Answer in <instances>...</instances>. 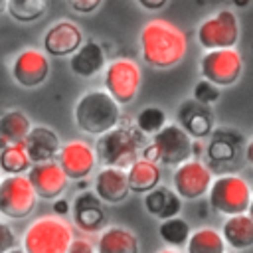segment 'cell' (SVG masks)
<instances>
[{"label":"cell","mask_w":253,"mask_h":253,"mask_svg":"<svg viewBox=\"0 0 253 253\" xmlns=\"http://www.w3.org/2000/svg\"><path fill=\"white\" fill-rule=\"evenodd\" d=\"M192 136L180 125L166 123L156 134H152V142L142 148V156L156 164L178 166L192 158Z\"/></svg>","instance_id":"5"},{"label":"cell","mask_w":253,"mask_h":253,"mask_svg":"<svg viewBox=\"0 0 253 253\" xmlns=\"http://www.w3.org/2000/svg\"><path fill=\"white\" fill-rule=\"evenodd\" d=\"M144 10H150V12H154V10H160V8H164L166 6V2L168 0H136Z\"/></svg>","instance_id":"37"},{"label":"cell","mask_w":253,"mask_h":253,"mask_svg":"<svg viewBox=\"0 0 253 253\" xmlns=\"http://www.w3.org/2000/svg\"><path fill=\"white\" fill-rule=\"evenodd\" d=\"M12 79L26 89H34L45 83L49 77V59L38 47H24L10 65Z\"/></svg>","instance_id":"11"},{"label":"cell","mask_w":253,"mask_h":253,"mask_svg":"<svg viewBox=\"0 0 253 253\" xmlns=\"http://www.w3.org/2000/svg\"><path fill=\"white\" fill-rule=\"evenodd\" d=\"M200 73L217 87H229L243 73V57L235 47L208 49L200 59Z\"/></svg>","instance_id":"9"},{"label":"cell","mask_w":253,"mask_h":253,"mask_svg":"<svg viewBox=\"0 0 253 253\" xmlns=\"http://www.w3.org/2000/svg\"><path fill=\"white\" fill-rule=\"evenodd\" d=\"M105 67V51L101 43L89 40L83 42L71 55H69V69L83 79L95 77Z\"/></svg>","instance_id":"20"},{"label":"cell","mask_w":253,"mask_h":253,"mask_svg":"<svg viewBox=\"0 0 253 253\" xmlns=\"http://www.w3.org/2000/svg\"><path fill=\"white\" fill-rule=\"evenodd\" d=\"M126 184H128V190L130 192H136V194H146L150 192L152 188H156L160 184V178H162V172H160V166L144 156H138L128 168H126Z\"/></svg>","instance_id":"22"},{"label":"cell","mask_w":253,"mask_h":253,"mask_svg":"<svg viewBox=\"0 0 253 253\" xmlns=\"http://www.w3.org/2000/svg\"><path fill=\"white\" fill-rule=\"evenodd\" d=\"M121 119V105L105 91V89H91L83 93L73 109V121L79 130L99 136L119 125Z\"/></svg>","instance_id":"2"},{"label":"cell","mask_w":253,"mask_h":253,"mask_svg":"<svg viewBox=\"0 0 253 253\" xmlns=\"http://www.w3.org/2000/svg\"><path fill=\"white\" fill-rule=\"evenodd\" d=\"M93 192L103 204H121V202H125L126 196L130 194L125 170L123 168H113V166H103L95 176Z\"/></svg>","instance_id":"19"},{"label":"cell","mask_w":253,"mask_h":253,"mask_svg":"<svg viewBox=\"0 0 253 253\" xmlns=\"http://www.w3.org/2000/svg\"><path fill=\"white\" fill-rule=\"evenodd\" d=\"M49 0H6V12L22 24L36 22L45 16Z\"/></svg>","instance_id":"28"},{"label":"cell","mask_w":253,"mask_h":253,"mask_svg":"<svg viewBox=\"0 0 253 253\" xmlns=\"http://www.w3.org/2000/svg\"><path fill=\"white\" fill-rule=\"evenodd\" d=\"M6 253H26V251H24V249L18 245V247H14V249H10V251H6Z\"/></svg>","instance_id":"41"},{"label":"cell","mask_w":253,"mask_h":253,"mask_svg":"<svg viewBox=\"0 0 253 253\" xmlns=\"http://www.w3.org/2000/svg\"><path fill=\"white\" fill-rule=\"evenodd\" d=\"M81 43V28L71 20H59L45 30L42 40V51L51 57H69Z\"/></svg>","instance_id":"14"},{"label":"cell","mask_w":253,"mask_h":253,"mask_svg":"<svg viewBox=\"0 0 253 253\" xmlns=\"http://www.w3.org/2000/svg\"><path fill=\"white\" fill-rule=\"evenodd\" d=\"M156 253H182V251H178V249H174V247H168V249H160V251H156Z\"/></svg>","instance_id":"40"},{"label":"cell","mask_w":253,"mask_h":253,"mask_svg":"<svg viewBox=\"0 0 253 253\" xmlns=\"http://www.w3.org/2000/svg\"><path fill=\"white\" fill-rule=\"evenodd\" d=\"M247 2L249 0H233V4H237V6H247Z\"/></svg>","instance_id":"43"},{"label":"cell","mask_w":253,"mask_h":253,"mask_svg":"<svg viewBox=\"0 0 253 253\" xmlns=\"http://www.w3.org/2000/svg\"><path fill=\"white\" fill-rule=\"evenodd\" d=\"M55 160L61 166L67 180H85L95 170L97 154L89 142L81 138H73L61 144Z\"/></svg>","instance_id":"13"},{"label":"cell","mask_w":253,"mask_h":253,"mask_svg":"<svg viewBox=\"0 0 253 253\" xmlns=\"http://www.w3.org/2000/svg\"><path fill=\"white\" fill-rule=\"evenodd\" d=\"M144 208L150 215L158 219L174 217L182 211V198L168 186H156L144 194Z\"/></svg>","instance_id":"23"},{"label":"cell","mask_w":253,"mask_h":253,"mask_svg":"<svg viewBox=\"0 0 253 253\" xmlns=\"http://www.w3.org/2000/svg\"><path fill=\"white\" fill-rule=\"evenodd\" d=\"M32 166V160L26 154V148L22 142L8 144L0 150V172L14 176V174H26Z\"/></svg>","instance_id":"29"},{"label":"cell","mask_w":253,"mask_h":253,"mask_svg":"<svg viewBox=\"0 0 253 253\" xmlns=\"http://www.w3.org/2000/svg\"><path fill=\"white\" fill-rule=\"evenodd\" d=\"M158 235L168 247L180 249V247L186 245V241L190 237V223L180 215H174V217H168V219H160Z\"/></svg>","instance_id":"30"},{"label":"cell","mask_w":253,"mask_h":253,"mask_svg":"<svg viewBox=\"0 0 253 253\" xmlns=\"http://www.w3.org/2000/svg\"><path fill=\"white\" fill-rule=\"evenodd\" d=\"M164 125H166V113L160 107H144L134 119V126L142 134H156Z\"/></svg>","instance_id":"31"},{"label":"cell","mask_w":253,"mask_h":253,"mask_svg":"<svg viewBox=\"0 0 253 253\" xmlns=\"http://www.w3.org/2000/svg\"><path fill=\"white\" fill-rule=\"evenodd\" d=\"M237 152H239V134L229 128L217 130L206 148V156L211 164H229L235 160Z\"/></svg>","instance_id":"25"},{"label":"cell","mask_w":253,"mask_h":253,"mask_svg":"<svg viewBox=\"0 0 253 253\" xmlns=\"http://www.w3.org/2000/svg\"><path fill=\"white\" fill-rule=\"evenodd\" d=\"M6 12V0H0V16Z\"/></svg>","instance_id":"42"},{"label":"cell","mask_w":253,"mask_h":253,"mask_svg":"<svg viewBox=\"0 0 253 253\" xmlns=\"http://www.w3.org/2000/svg\"><path fill=\"white\" fill-rule=\"evenodd\" d=\"M65 253H95V247L87 239H73Z\"/></svg>","instance_id":"35"},{"label":"cell","mask_w":253,"mask_h":253,"mask_svg":"<svg viewBox=\"0 0 253 253\" xmlns=\"http://www.w3.org/2000/svg\"><path fill=\"white\" fill-rule=\"evenodd\" d=\"M251 219H253V196H251V202H249V206H247V211H245Z\"/></svg>","instance_id":"39"},{"label":"cell","mask_w":253,"mask_h":253,"mask_svg":"<svg viewBox=\"0 0 253 253\" xmlns=\"http://www.w3.org/2000/svg\"><path fill=\"white\" fill-rule=\"evenodd\" d=\"M178 125L192 136V138H204L211 134L213 130V117L210 111V105L198 103L196 99H186L178 107Z\"/></svg>","instance_id":"18"},{"label":"cell","mask_w":253,"mask_h":253,"mask_svg":"<svg viewBox=\"0 0 253 253\" xmlns=\"http://www.w3.org/2000/svg\"><path fill=\"white\" fill-rule=\"evenodd\" d=\"M75 239L73 227L59 215L36 217L22 235L26 253H65Z\"/></svg>","instance_id":"4"},{"label":"cell","mask_w":253,"mask_h":253,"mask_svg":"<svg viewBox=\"0 0 253 253\" xmlns=\"http://www.w3.org/2000/svg\"><path fill=\"white\" fill-rule=\"evenodd\" d=\"M32 128L30 117L20 109H10L0 115V150L8 144L22 142Z\"/></svg>","instance_id":"26"},{"label":"cell","mask_w":253,"mask_h":253,"mask_svg":"<svg viewBox=\"0 0 253 253\" xmlns=\"http://www.w3.org/2000/svg\"><path fill=\"white\" fill-rule=\"evenodd\" d=\"M38 196L24 174L6 176L0 180V215L8 219H24L36 210Z\"/></svg>","instance_id":"8"},{"label":"cell","mask_w":253,"mask_h":253,"mask_svg":"<svg viewBox=\"0 0 253 253\" xmlns=\"http://www.w3.org/2000/svg\"><path fill=\"white\" fill-rule=\"evenodd\" d=\"M34 192L38 198L42 200H55L59 198L69 180L67 176L63 174L61 166L57 164V160H49V162H38V164H32L30 170L26 172Z\"/></svg>","instance_id":"15"},{"label":"cell","mask_w":253,"mask_h":253,"mask_svg":"<svg viewBox=\"0 0 253 253\" xmlns=\"http://www.w3.org/2000/svg\"><path fill=\"white\" fill-rule=\"evenodd\" d=\"M140 81H142L140 67L132 59L119 57L113 59L109 65H105V75H103L105 91L119 105H128L134 101L140 89Z\"/></svg>","instance_id":"7"},{"label":"cell","mask_w":253,"mask_h":253,"mask_svg":"<svg viewBox=\"0 0 253 253\" xmlns=\"http://www.w3.org/2000/svg\"><path fill=\"white\" fill-rule=\"evenodd\" d=\"M219 233H221L225 245H229L237 251L249 249L253 245V219L247 213L227 215Z\"/></svg>","instance_id":"24"},{"label":"cell","mask_w":253,"mask_h":253,"mask_svg":"<svg viewBox=\"0 0 253 253\" xmlns=\"http://www.w3.org/2000/svg\"><path fill=\"white\" fill-rule=\"evenodd\" d=\"M0 180H2V172H0Z\"/></svg>","instance_id":"44"},{"label":"cell","mask_w":253,"mask_h":253,"mask_svg":"<svg viewBox=\"0 0 253 253\" xmlns=\"http://www.w3.org/2000/svg\"><path fill=\"white\" fill-rule=\"evenodd\" d=\"M95 253H138V239L126 227L109 225L101 229L95 243Z\"/></svg>","instance_id":"21"},{"label":"cell","mask_w":253,"mask_h":253,"mask_svg":"<svg viewBox=\"0 0 253 253\" xmlns=\"http://www.w3.org/2000/svg\"><path fill=\"white\" fill-rule=\"evenodd\" d=\"M206 194L210 206L223 215L245 213L253 196L251 186L239 174H221L219 178L211 180Z\"/></svg>","instance_id":"6"},{"label":"cell","mask_w":253,"mask_h":253,"mask_svg":"<svg viewBox=\"0 0 253 253\" xmlns=\"http://www.w3.org/2000/svg\"><path fill=\"white\" fill-rule=\"evenodd\" d=\"M144 134L130 125H115L111 130L97 136V162L113 168H128L142 152Z\"/></svg>","instance_id":"3"},{"label":"cell","mask_w":253,"mask_h":253,"mask_svg":"<svg viewBox=\"0 0 253 253\" xmlns=\"http://www.w3.org/2000/svg\"><path fill=\"white\" fill-rule=\"evenodd\" d=\"M103 0H67L69 8L77 14H91L101 6Z\"/></svg>","instance_id":"34"},{"label":"cell","mask_w":253,"mask_h":253,"mask_svg":"<svg viewBox=\"0 0 253 253\" xmlns=\"http://www.w3.org/2000/svg\"><path fill=\"white\" fill-rule=\"evenodd\" d=\"M196 36L206 49L235 47L239 42V22L231 10H219L200 24Z\"/></svg>","instance_id":"10"},{"label":"cell","mask_w":253,"mask_h":253,"mask_svg":"<svg viewBox=\"0 0 253 253\" xmlns=\"http://www.w3.org/2000/svg\"><path fill=\"white\" fill-rule=\"evenodd\" d=\"M18 237H16V233H14V229H12V225L8 223V221H4V219H0V253H6V251H10V249H14V247H18Z\"/></svg>","instance_id":"33"},{"label":"cell","mask_w":253,"mask_h":253,"mask_svg":"<svg viewBox=\"0 0 253 253\" xmlns=\"http://www.w3.org/2000/svg\"><path fill=\"white\" fill-rule=\"evenodd\" d=\"M211 170L206 166L202 160L188 158L182 164L176 166L172 182H174V192L182 200H198L202 198L210 184H211Z\"/></svg>","instance_id":"12"},{"label":"cell","mask_w":253,"mask_h":253,"mask_svg":"<svg viewBox=\"0 0 253 253\" xmlns=\"http://www.w3.org/2000/svg\"><path fill=\"white\" fill-rule=\"evenodd\" d=\"M73 223L85 233H97L105 227L107 215L103 210V202L95 196V192H81L71 206Z\"/></svg>","instance_id":"17"},{"label":"cell","mask_w":253,"mask_h":253,"mask_svg":"<svg viewBox=\"0 0 253 253\" xmlns=\"http://www.w3.org/2000/svg\"><path fill=\"white\" fill-rule=\"evenodd\" d=\"M186 253H225V241L217 229L200 227L196 231H190Z\"/></svg>","instance_id":"27"},{"label":"cell","mask_w":253,"mask_h":253,"mask_svg":"<svg viewBox=\"0 0 253 253\" xmlns=\"http://www.w3.org/2000/svg\"><path fill=\"white\" fill-rule=\"evenodd\" d=\"M69 202L63 200V198H55L53 200V215H59V217H65L69 213Z\"/></svg>","instance_id":"36"},{"label":"cell","mask_w":253,"mask_h":253,"mask_svg":"<svg viewBox=\"0 0 253 253\" xmlns=\"http://www.w3.org/2000/svg\"><path fill=\"white\" fill-rule=\"evenodd\" d=\"M219 95H221L219 93V87L213 85V83H210V81H206V79L198 81L194 85V91H192V99H196L198 103H204V105L215 103L219 99Z\"/></svg>","instance_id":"32"},{"label":"cell","mask_w":253,"mask_h":253,"mask_svg":"<svg viewBox=\"0 0 253 253\" xmlns=\"http://www.w3.org/2000/svg\"><path fill=\"white\" fill-rule=\"evenodd\" d=\"M245 158H247V162L253 166V138L247 142V146H245Z\"/></svg>","instance_id":"38"},{"label":"cell","mask_w":253,"mask_h":253,"mask_svg":"<svg viewBox=\"0 0 253 253\" xmlns=\"http://www.w3.org/2000/svg\"><path fill=\"white\" fill-rule=\"evenodd\" d=\"M140 53L146 65L154 69H170L186 55V36L168 20H150L140 30Z\"/></svg>","instance_id":"1"},{"label":"cell","mask_w":253,"mask_h":253,"mask_svg":"<svg viewBox=\"0 0 253 253\" xmlns=\"http://www.w3.org/2000/svg\"><path fill=\"white\" fill-rule=\"evenodd\" d=\"M22 144H24L26 154L32 160V164L55 160L57 152L61 148V140H59L57 132L45 125H32V128L28 130Z\"/></svg>","instance_id":"16"}]
</instances>
